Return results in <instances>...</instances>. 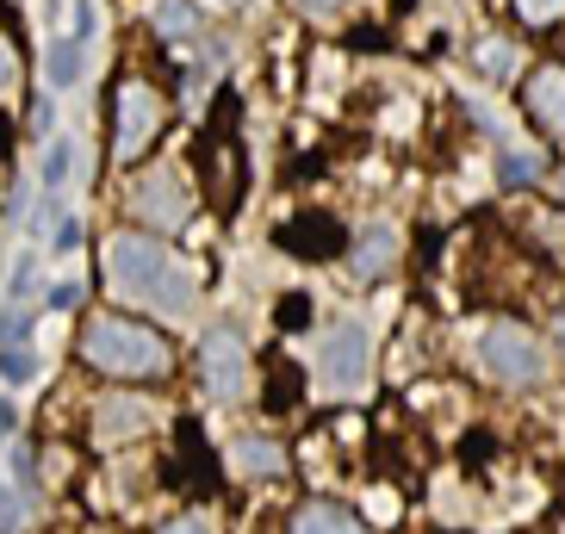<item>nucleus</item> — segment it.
Returning a JSON list of instances; mask_svg holds the SVG:
<instances>
[{
    "label": "nucleus",
    "mask_w": 565,
    "mask_h": 534,
    "mask_svg": "<svg viewBox=\"0 0 565 534\" xmlns=\"http://www.w3.org/2000/svg\"><path fill=\"white\" fill-rule=\"evenodd\" d=\"M106 286H113L125 305H143V311L174 318V323H181L186 311H193V299H200L193 267L174 261L150 231H118L113 243H106Z\"/></svg>",
    "instance_id": "1"
},
{
    "label": "nucleus",
    "mask_w": 565,
    "mask_h": 534,
    "mask_svg": "<svg viewBox=\"0 0 565 534\" xmlns=\"http://www.w3.org/2000/svg\"><path fill=\"white\" fill-rule=\"evenodd\" d=\"M82 361L113 385H162L174 380V342L156 323L125 311H94L82 323Z\"/></svg>",
    "instance_id": "2"
},
{
    "label": "nucleus",
    "mask_w": 565,
    "mask_h": 534,
    "mask_svg": "<svg viewBox=\"0 0 565 534\" xmlns=\"http://www.w3.org/2000/svg\"><path fill=\"white\" fill-rule=\"evenodd\" d=\"M479 367L491 373V385H503V392H534V385H547L553 361H547V342H541L522 318H491L479 330Z\"/></svg>",
    "instance_id": "3"
},
{
    "label": "nucleus",
    "mask_w": 565,
    "mask_h": 534,
    "mask_svg": "<svg viewBox=\"0 0 565 534\" xmlns=\"http://www.w3.org/2000/svg\"><path fill=\"white\" fill-rule=\"evenodd\" d=\"M106 118H113V162L118 168H137L156 143H162L168 100H162V87H156V82L125 75V82L113 87V100H106Z\"/></svg>",
    "instance_id": "4"
},
{
    "label": "nucleus",
    "mask_w": 565,
    "mask_h": 534,
    "mask_svg": "<svg viewBox=\"0 0 565 534\" xmlns=\"http://www.w3.org/2000/svg\"><path fill=\"white\" fill-rule=\"evenodd\" d=\"M193 373H200L205 398H217V404H236V398H243V392H249V380H255V361H249V342H243V330H231V323H212V330L200 335Z\"/></svg>",
    "instance_id": "5"
},
{
    "label": "nucleus",
    "mask_w": 565,
    "mask_h": 534,
    "mask_svg": "<svg viewBox=\"0 0 565 534\" xmlns=\"http://www.w3.org/2000/svg\"><path fill=\"white\" fill-rule=\"evenodd\" d=\"M193 174H200V193L212 212H236L243 205V143L236 131H205L200 137V156H193Z\"/></svg>",
    "instance_id": "6"
},
{
    "label": "nucleus",
    "mask_w": 565,
    "mask_h": 534,
    "mask_svg": "<svg viewBox=\"0 0 565 534\" xmlns=\"http://www.w3.org/2000/svg\"><path fill=\"white\" fill-rule=\"evenodd\" d=\"M131 217H143V231H181L186 217H193L181 168H162V162L143 168L131 181Z\"/></svg>",
    "instance_id": "7"
},
{
    "label": "nucleus",
    "mask_w": 565,
    "mask_h": 534,
    "mask_svg": "<svg viewBox=\"0 0 565 534\" xmlns=\"http://www.w3.org/2000/svg\"><path fill=\"white\" fill-rule=\"evenodd\" d=\"M366 367H373V342H366L361 323H335L330 335H323V361H317V373H323V385H330L335 398H354L366 385Z\"/></svg>",
    "instance_id": "8"
},
{
    "label": "nucleus",
    "mask_w": 565,
    "mask_h": 534,
    "mask_svg": "<svg viewBox=\"0 0 565 534\" xmlns=\"http://www.w3.org/2000/svg\"><path fill=\"white\" fill-rule=\"evenodd\" d=\"M522 113L547 143L565 150V63H534L522 75Z\"/></svg>",
    "instance_id": "9"
},
{
    "label": "nucleus",
    "mask_w": 565,
    "mask_h": 534,
    "mask_svg": "<svg viewBox=\"0 0 565 534\" xmlns=\"http://www.w3.org/2000/svg\"><path fill=\"white\" fill-rule=\"evenodd\" d=\"M143 429H150V404L137 398V392H100V398L87 404V441H94V448L137 441Z\"/></svg>",
    "instance_id": "10"
},
{
    "label": "nucleus",
    "mask_w": 565,
    "mask_h": 534,
    "mask_svg": "<svg viewBox=\"0 0 565 534\" xmlns=\"http://www.w3.org/2000/svg\"><path fill=\"white\" fill-rule=\"evenodd\" d=\"M274 243H280L286 255H299V261H330V255H342V224L323 217V212H299L292 224L274 231Z\"/></svg>",
    "instance_id": "11"
},
{
    "label": "nucleus",
    "mask_w": 565,
    "mask_h": 534,
    "mask_svg": "<svg viewBox=\"0 0 565 534\" xmlns=\"http://www.w3.org/2000/svg\"><path fill=\"white\" fill-rule=\"evenodd\" d=\"M354 280H385V274H392V267L404 261V236H398V224H361V231H354Z\"/></svg>",
    "instance_id": "12"
},
{
    "label": "nucleus",
    "mask_w": 565,
    "mask_h": 534,
    "mask_svg": "<svg viewBox=\"0 0 565 534\" xmlns=\"http://www.w3.org/2000/svg\"><path fill=\"white\" fill-rule=\"evenodd\" d=\"M174 448H181V460H174L181 472H174V479H181L193 498H212L224 479H217V460H212V448H205V429H200L193 417L174 423Z\"/></svg>",
    "instance_id": "13"
},
{
    "label": "nucleus",
    "mask_w": 565,
    "mask_h": 534,
    "mask_svg": "<svg viewBox=\"0 0 565 534\" xmlns=\"http://www.w3.org/2000/svg\"><path fill=\"white\" fill-rule=\"evenodd\" d=\"M231 467L243 472V479H280V472L292 467V453H286L274 435H236Z\"/></svg>",
    "instance_id": "14"
},
{
    "label": "nucleus",
    "mask_w": 565,
    "mask_h": 534,
    "mask_svg": "<svg viewBox=\"0 0 565 534\" xmlns=\"http://www.w3.org/2000/svg\"><path fill=\"white\" fill-rule=\"evenodd\" d=\"M262 380H267V392H262L267 417H299V410H305V373L292 367L286 354H274V361H267Z\"/></svg>",
    "instance_id": "15"
},
{
    "label": "nucleus",
    "mask_w": 565,
    "mask_h": 534,
    "mask_svg": "<svg viewBox=\"0 0 565 534\" xmlns=\"http://www.w3.org/2000/svg\"><path fill=\"white\" fill-rule=\"evenodd\" d=\"M286 534H366V528L354 522V510H342V503H330V498H311L286 516Z\"/></svg>",
    "instance_id": "16"
},
{
    "label": "nucleus",
    "mask_w": 565,
    "mask_h": 534,
    "mask_svg": "<svg viewBox=\"0 0 565 534\" xmlns=\"http://www.w3.org/2000/svg\"><path fill=\"white\" fill-rule=\"evenodd\" d=\"M472 68H479L484 82H510L515 75V44L510 38H479V44H472Z\"/></svg>",
    "instance_id": "17"
},
{
    "label": "nucleus",
    "mask_w": 565,
    "mask_h": 534,
    "mask_svg": "<svg viewBox=\"0 0 565 534\" xmlns=\"http://www.w3.org/2000/svg\"><path fill=\"white\" fill-rule=\"evenodd\" d=\"M82 63H87V44H82V38H56L51 56H44V68H51V87H75V82H82Z\"/></svg>",
    "instance_id": "18"
},
{
    "label": "nucleus",
    "mask_w": 565,
    "mask_h": 534,
    "mask_svg": "<svg viewBox=\"0 0 565 534\" xmlns=\"http://www.w3.org/2000/svg\"><path fill=\"white\" fill-rule=\"evenodd\" d=\"M186 32H200L193 0H156V38H186Z\"/></svg>",
    "instance_id": "19"
},
{
    "label": "nucleus",
    "mask_w": 565,
    "mask_h": 534,
    "mask_svg": "<svg viewBox=\"0 0 565 534\" xmlns=\"http://www.w3.org/2000/svg\"><path fill=\"white\" fill-rule=\"evenodd\" d=\"M510 13L529 25V32H559L565 25V0H510Z\"/></svg>",
    "instance_id": "20"
},
{
    "label": "nucleus",
    "mask_w": 565,
    "mask_h": 534,
    "mask_svg": "<svg viewBox=\"0 0 565 534\" xmlns=\"http://www.w3.org/2000/svg\"><path fill=\"white\" fill-rule=\"evenodd\" d=\"M68 181H75V143L56 137L51 150H44V193H63Z\"/></svg>",
    "instance_id": "21"
},
{
    "label": "nucleus",
    "mask_w": 565,
    "mask_h": 534,
    "mask_svg": "<svg viewBox=\"0 0 565 534\" xmlns=\"http://www.w3.org/2000/svg\"><path fill=\"white\" fill-rule=\"evenodd\" d=\"M498 181L503 186H534V181H541V162H534V156H522V150H503L498 156Z\"/></svg>",
    "instance_id": "22"
},
{
    "label": "nucleus",
    "mask_w": 565,
    "mask_h": 534,
    "mask_svg": "<svg viewBox=\"0 0 565 534\" xmlns=\"http://www.w3.org/2000/svg\"><path fill=\"white\" fill-rule=\"evenodd\" d=\"M274 323H280V330H311V292H286L280 305H274Z\"/></svg>",
    "instance_id": "23"
},
{
    "label": "nucleus",
    "mask_w": 565,
    "mask_h": 534,
    "mask_svg": "<svg viewBox=\"0 0 565 534\" xmlns=\"http://www.w3.org/2000/svg\"><path fill=\"white\" fill-rule=\"evenodd\" d=\"M32 373H38L32 342H19V349H0V380H7V385H25Z\"/></svg>",
    "instance_id": "24"
},
{
    "label": "nucleus",
    "mask_w": 565,
    "mask_h": 534,
    "mask_svg": "<svg viewBox=\"0 0 565 534\" xmlns=\"http://www.w3.org/2000/svg\"><path fill=\"white\" fill-rule=\"evenodd\" d=\"M7 467H13V491L25 503H38V453L32 448H13V460H7Z\"/></svg>",
    "instance_id": "25"
},
{
    "label": "nucleus",
    "mask_w": 565,
    "mask_h": 534,
    "mask_svg": "<svg viewBox=\"0 0 565 534\" xmlns=\"http://www.w3.org/2000/svg\"><path fill=\"white\" fill-rule=\"evenodd\" d=\"M398 510H404V498H398V491H385V484H373V491H366V522H380V528H392V522H404Z\"/></svg>",
    "instance_id": "26"
},
{
    "label": "nucleus",
    "mask_w": 565,
    "mask_h": 534,
    "mask_svg": "<svg viewBox=\"0 0 565 534\" xmlns=\"http://www.w3.org/2000/svg\"><path fill=\"white\" fill-rule=\"evenodd\" d=\"M19 528H25V498L0 479V534H19Z\"/></svg>",
    "instance_id": "27"
},
{
    "label": "nucleus",
    "mask_w": 565,
    "mask_h": 534,
    "mask_svg": "<svg viewBox=\"0 0 565 534\" xmlns=\"http://www.w3.org/2000/svg\"><path fill=\"white\" fill-rule=\"evenodd\" d=\"M32 311H7L0 318V349H19V342H32Z\"/></svg>",
    "instance_id": "28"
},
{
    "label": "nucleus",
    "mask_w": 565,
    "mask_h": 534,
    "mask_svg": "<svg viewBox=\"0 0 565 534\" xmlns=\"http://www.w3.org/2000/svg\"><path fill=\"white\" fill-rule=\"evenodd\" d=\"M32 286H38V255H19L13 261V299H25Z\"/></svg>",
    "instance_id": "29"
},
{
    "label": "nucleus",
    "mask_w": 565,
    "mask_h": 534,
    "mask_svg": "<svg viewBox=\"0 0 565 534\" xmlns=\"http://www.w3.org/2000/svg\"><path fill=\"white\" fill-rule=\"evenodd\" d=\"M13 82H19V51H13V38L0 32V94H7Z\"/></svg>",
    "instance_id": "30"
},
{
    "label": "nucleus",
    "mask_w": 565,
    "mask_h": 534,
    "mask_svg": "<svg viewBox=\"0 0 565 534\" xmlns=\"http://www.w3.org/2000/svg\"><path fill=\"white\" fill-rule=\"evenodd\" d=\"M44 305H51V311H75V305H82V286H75V280L51 286V299H44Z\"/></svg>",
    "instance_id": "31"
},
{
    "label": "nucleus",
    "mask_w": 565,
    "mask_h": 534,
    "mask_svg": "<svg viewBox=\"0 0 565 534\" xmlns=\"http://www.w3.org/2000/svg\"><path fill=\"white\" fill-rule=\"evenodd\" d=\"M51 125H56V106L44 100V94H38V100H32V131L44 137V131H51Z\"/></svg>",
    "instance_id": "32"
},
{
    "label": "nucleus",
    "mask_w": 565,
    "mask_h": 534,
    "mask_svg": "<svg viewBox=\"0 0 565 534\" xmlns=\"http://www.w3.org/2000/svg\"><path fill=\"white\" fill-rule=\"evenodd\" d=\"M292 7H299V13H311V19H330V13H342L349 0H292Z\"/></svg>",
    "instance_id": "33"
},
{
    "label": "nucleus",
    "mask_w": 565,
    "mask_h": 534,
    "mask_svg": "<svg viewBox=\"0 0 565 534\" xmlns=\"http://www.w3.org/2000/svg\"><path fill=\"white\" fill-rule=\"evenodd\" d=\"M162 534H212V528H205V522L200 516H193V510H186V516H174V522H168V528Z\"/></svg>",
    "instance_id": "34"
},
{
    "label": "nucleus",
    "mask_w": 565,
    "mask_h": 534,
    "mask_svg": "<svg viewBox=\"0 0 565 534\" xmlns=\"http://www.w3.org/2000/svg\"><path fill=\"white\" fill-rule=\"evenodd\" d=\"M19 429V410H13V404H7V398H0V441H7V435H13Z\"/></svg>",
    "instance_id": "35"
},
{
    "label": "nucleus",
    "mask_w": 565,
    "mask_h": 534,
    "mask_svg": "<svg viewBox=\"0 0 565 534\" xmlns=\"http://www.w3.org/2000/svg\"><path fill=\"white\" fill-rule=\"evenodd\" d=\"M0 162H13V125L0 118Z\"/></svg>",
    "instance_id": "36"
},
{
    "label": "nucleus",
    "mask_w": 565,
    "mask_h": 534,
    "mask_svg": "<svg viewBox=\"0 0 565 534\" xmlns=\"http://www.w3.org/2000/svg\"><path fill=\"white\" fill-rule=\"evenodd\" d=\"M553 335H559V349H565V305H553Z\"/></svg>",
    "instance_id": "37"
},
{
    "label": "nucleus",
    "mask_w": 565,
    "mask_h": 534,
    "mask_svg": "<svg viewBox=\"0 0 565 534\" xmlns=\"http://www.w3.org/2000/svg\"><path fill=\"white\" fill-rule=\"evenodd\" d=\"M553 186H559V200H565V168H553Z\"/></svg>",
    "instance_id": "38"
},
{
    "label": "nucleus",
    "mask_w": 565,
    "mask_h": 534,
    "mask_svg": "<svg viewBox=\"0 0 565 534\" xmlns=\"http://www.w3.org/2000/svg\"><path fill=\"white\" fill-rule=\"evenodd\" d=\"M559 534H565V503H559Z\"/></svg>",
    "instance_id": "39"
},
{
    "label": "nucleus",
    "mask_w": 565,
    "mask_h": 534,
    "mask_svg": "<svg viewBox=\"0 0 565 534\" xmlns=\"http://www.w3.org/2000/svg\"><path fill=\"white\" fill-rule=\"evenodd\" d=\"M231 7H243V0H231Z\"/></svg>",
    "instance_id": "40"
},
{
    "label": "nucleus",
    "mask_w": 565,
    "mask_h": 534,
    "mask_svg": "<svg viewBox=\"0 0 565 534\" xmlns=\"http://www.w3.org/2000/svg\"><path fill=\"white\" fill-rule=\"evenodd\" d=\"M559 38H565V25H559Z\"/></svg>",
    "instance_id": "41"
}]
</instances>
